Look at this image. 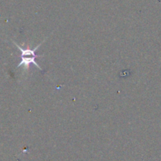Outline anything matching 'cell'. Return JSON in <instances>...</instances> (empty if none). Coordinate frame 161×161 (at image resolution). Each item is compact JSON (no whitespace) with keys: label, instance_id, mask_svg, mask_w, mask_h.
<instances>
[{"label":"cell","instance_id":"1","mask_svg":"<svg viewBox=\"0 0 161 161\" xmlns=\"http://www.w3.org/2000/svg\"><path fill=\"white\" fill-rule=\"evenodd\" d=\"M45 40H46V39L44 40V41H43V42L40 43L39 45H37L36 47H34L33 49L25 48V47H21L19 44H18L16 42H14V45L16 46V47H18V48L19 49L21 52V61L20 62L19 64L17 66V67L18 68V67H20V66H25V70H28L29 68V66H30V64H34L37 68H38L39 69H40V70H42V69L40 68V65H39L38 63L36 62V58H38V57H41V56H40V55H36L35 54V52H36L37 49H38L39 47L41 46V44H42L45 41Z\"/></svg>","mask_w":161,"mask_h":161}]
</instances>
